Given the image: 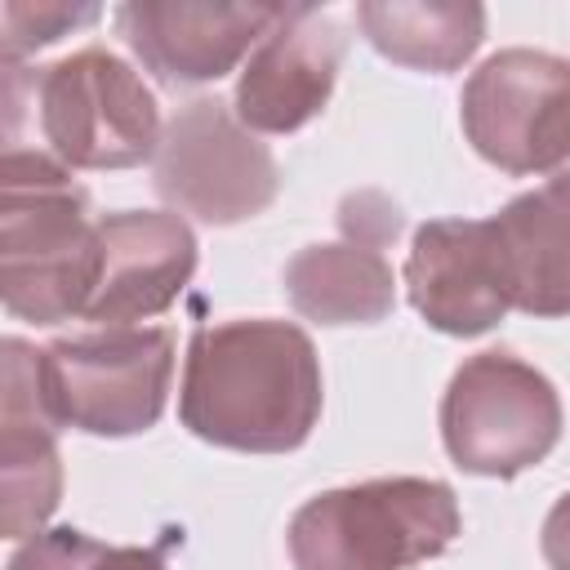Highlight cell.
<instances>
[{
    "instance_id": "6da1fadb",
    "label": "cell",
    "mask_w": 570,
    "mask_h": 570,
    "mask_svg": "<svg viewBox=\"0 0 570 570\" xmlns=\"http://www.w3.org/2000/svg\"><path fill=\"white\" fill-rule=\"evenodd\" d=\"M321 356L303 325L236 316L187 338L178 423L218 450L289 454L321 423Z\"/></svg>"
},
{
    "instance_id": "7a4b0ae2",
    "label": "cell",
    "mask_w": 570,
    "mask_h": 570,
    "mask_svg": "<svg viewBox=\"0 0 570 570\" xmlns=\"http://www.w3.org/2000/svg\"><path fill=\"white\" fill-rule=\"evenodd\" d=\"M102 240L89 191L45 147L0 156V298L13 321L58 325L85 316Z\"/></svg>"
},
{
    "instance_id": "3957f363",
    "label": "cell",
    "mask_w": 570,
    "mask_h": 570,
    "mask_svg": "<svg viewBox=\"0 0 570 570\" xmlns=\"http://www.w3.org/2000/svg\"><path fill=\"white\" fill-rule=\"evenodd\" d=\"M67 169H134L156 160L165 125L147 80L111 49L85 45L49 67L4 62V134L22 120Z\"/></svg>"
},
{
    "instance_id": "277c9868",
    "label": "cell",
    "mask_w": 570,
    "mask_h": 570,
    "mask_svg": "<svg viewBox=\"0 0 570 570\" xmlns=\"http://www.w3.org/2000/svg\"><path fill=\"white\" fill-rule=\"evenodd\" d=\"M463 534L459 499L436 476H374L312 494L285 525L294 570H414Z\"/></svg>"
},
{
    "instance_id": "5b68a950",
    "label": "cell",
    "mask_w": 570,
    "mask_h": 570,
    "mask_svg": "<svg viewBox=\"0 0 570 570\" xmlns=\"http://www.w3.org/2000/svg\"><path fill=\"white\" fill-rule=\"evenodd\" d=\"M174 387V334L165 325H102L40 347V392L58 428L85 436H138L160 423Z\"/></svg>"
},
{
    "instance_id": "8992f818",
    "label": "cell",
    "mask_w": 570,
    "mask_h": 570,
    "mask_svg": "<svg viewBox=\"0 0 570 570\" xmlns=\"http://www.w3.org/2000/svg\"><path fill=\"white\" fill-rule=\"evenodd\" d=\"M441 445L459 472L512 481L539 468L566 428L557 383L517 352L485 347L463 356L441 392Z\"/></svg>"
},
{
    "instance_id": "52a82bcc",
    "label": "cell",
    "mask_w": 570,
    "mask_h": 570,
    "mask_svg": "<svg viewBox=\"0 0 570 570\" xmlns=\"http://www.w3.org/2000/svg\"><path fill=\"white\" fill-rule=\"evenodd\" d=\"M472 151L508 178H552L570 160V62L548 49L490 53L459 94Z\"/></svg>"
},
{
    "instance_id": "ba28073f",
    "label": "cell",
    "mask_w": 570,
    "mask_h": 570,
    "mask_svg": "<svg viewBox=\"0 0 570 570\" xmlns=\"http://www.w3.org/2000/svg\"><path fill=\"white\" fill-rule=\"evenodd\" d=\"M151 187L174 214L205 227H236L276 200L281 169L272 147L223 98H191L165 125Z\"/></svg>"
},
{
    "instance_id": "9c48e42d",
    "label": "cell",
    "mask_w": 570,
    "mask_h": 570,
    "mask_svg": "<svg viewBox=\"0 0 570 570\" xmlns=\"http://www.w3.org/2000/svg\"><path fill=\"white\" fill-rule=\"evenodd\" d=\"M405 214L383 191H352L338 205V240L303 245L285 263V298L312 325H374L396 307L387 245Z\"/></svg>"
},
{
    "instance_id": "30bf717a",
    "label": "cell",
    "mask_w": 570,
    "mask_h": 570,
    "mask_svg": "<svg viewBox=\"0 0 570 570\" xmlns=\"http://www.w3.org/2000/svg\"><path fill=\"white\" fill-rule=\"evenodd\" d=\"M343 53L347 31L330 9L281 4V18L236 76L232 111L254 134H298L325 111Z\"/></svg>"
},
{
    "instance_id": "8fae6325",
    "label": "cell",
    "mask_w": 570,
    "mask_h": 570,
    "mask_svg": "<svg viewBox=\"0 0 570 570\" xmlns=\"http://www.w3.org/2000/svg\"><path fill=\"white\" fill-rule=\"evenodd\" d=\"M276 18L281 4L129 0L116 9V31L156 80L214 85L258 49Z\"/></svg>"
},
{
    "instance_id": "7c38bea8",
    "label": "cell",
    "mask_w": 570,
    "mask_h": 570,
    "mask_svg": "<svg viewBox=\"0 0 570 570\" xmlns=\"http://www.w3.org/2000/svg\"><path fill=\"white\" fill-rule=\"evenodd\" d=\"M401 285L410 307L450 338H476L512 312L490 218H428L410 240Z\"/></svg>"
},
{
    "instance_id": "4fadbf2b",
    "label": "cell",
    "mask_w": 570,
    "mask_h": 570,
    "mask_svg": "<svg viewBox=\"0 0 570 570\" xmlns=\"http://www.w3.org/2000/svg\"><path fill=\"white\" fill-rule=\"evenodd\" d=\"M102 267L89 294L85 321L138 325L169 312L196 276L200 245L183 214L165 209H120L98 218Z\"/></svg>"
},
{
    "instance_id": "5bb4252c",
    "label": "cell",
    "mask_w": 570,
    "mask_h": 570,
    "mask_svg": "<svg viewBox=\"0 0 570 570\" xmlns=\"http://www.w3.org/2000/svg\"><path fill=\"white\" fill-rule=\"evenodd\" d=\"M4 392H0V534L31 539L45 530L62 499L58 423L40 392V347L4 338Z\"/></svg>"
},
{
    "instance_id": "9a60e30c",
    "label": "cell",
    "mask_w": 570,
    "mask_h": 570,
    "mask_svg": "<svg viewBox=\"0 0 570 570\" xmlns=\"http://www.w3.org/2000/svg\"><path fill=\"white\" fill-rule=\"evenodd\" d=\"M512 312L534 321L570 316V187L543 183L490 214Z\"/></svg>"
},
{
    "instance_id": "2e32d148",
    "label": "cell",
    "mask_w": 570,
    "mask_h": 570,
    "mask_svg": "<svg viewBox=\"0 0 570 570\" xmlns=\"http://www.w3.org/2000/svg\"><path fill=\"white\" fill-rule=\"evenodd\" d=\"M361 36L396 67L450 76L485 40V9L476 0H361Z\"/></svg>"
},
{
    "instance_id": "e0dca14e",
    "label": "cell",
    "mask_w": 570,
    "mask_h": 570,
    "mask_svg": "<svg viewBox=\"0 0 570 570\" xmlns=\"http://www.w3.org/2000/svg\"><path fill=\"white\" fill-rule=\"evenodd\" d=\"M98 13V4H0V53L4 62H18L22 53L62 40Z\"/></svg>"
},
{
    "instance_id": "ac0fdd59",
    "label": "cell",
    "mask_w": 570,
    "mask_h": 570,
    "mask_svg": "<svg viewBox=\"0 0 570 570\" xmlns=\"http://www.w3.org/2000/svg\"><path fill=\"white\" fill-rule=\"evenodd\" d=\"M102 552H107V543H98L94 534H85L76 525H53V530L22 539L4 570H94L102 561Z\"/></svg>"
},
{
    "instance_id": "d6986e66",
    "label": "cell",
    "mask_w": 570,
    "mask_h": 570,
    "mask_svg": "<svg viewBox=\"0 0 570 570\" xmlns=\"http://www.w3.org/2000/svg\"><path fill=\"white\" fill-rule=\"evenodd\" d=\"M539 552L548 570H570V490L548 508L543 530H539Z\"/></svg>"
},
{
    "instance_id": "ffe728a7",
    "label": "cell",
    "mask_w": 570,
    "mask_h": 570,
    "mask_svg": "<svg viewBox=\"0 0 570 570\" xmlns=\"http://www.w3.org/2000/svg\"><path fill=\"white\" fill-rule=\"evenodd\" d=\"M94 570H169L165 557L156 548H134V543H120V548H107L102 561Z\"/></svg>"
},
{
    "instance_id": "44dd1931",
    "label": "cell",
    "mask_w": 570,
    "mask_h": 570,
    "mask_svg": "<svg viewBox=\"0 0 570 570\" xmlns=\"http://www.w3.org/2000/svg\"><path fill=\"white\" fill-rule=\"evenodd\" d=\"M548 183H561V187H570V160H566V165H561V169H557Z\"/></svg>"
}]
</instances>
